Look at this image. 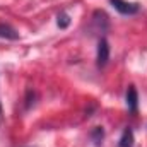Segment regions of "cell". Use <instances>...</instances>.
Listing matches in <instances>:
<instances>
[{"label":"cell","instance_id":"obj_1","mask_svg":"<svg viewBox=\"0 0 147 147\" xmlns=\"http://www.w3.org/2000/svg\"><path fill=\"white\" fill-rule=\"evenodd\" d=\"M110 60V45L106 38H99L98 41V53H96V63L99 69H105Z\"/></svg>","mask_w":147,"mask_h":147},{"label":"cell","instance_id":"obj_2","mask_svg":"<svg viewBox=\"0 0 147 147\" xmlns=\"http://www.w3.org/2000/svg\"><path fill=\"white\" fill-rule=\"evenodd\" d=\"M110 2L123 16H134L139 12V3H135V2H127V0H110Z\"/></svg>","mask_w":147,"mask_h":147},{"label":"cell","instance_id":"obj_3","mask_svg":"<svg viewBox=\"0 0 147 147\" xmlns=\"http://www.w3.org/2000/svg\"><path fill=\"white\" fill-rule=\"evenodd\" d=\"M137 105H139L137 89H135L134 86H128V89H127V106H128V111L137 113Z\"/></svg>","mask_w":147,"mask_h":147},{"label":"cell","instance_id":"obj_4","mask_svg":"<svg viewBox=\"0 0 147 147\" xmlns=\"http://www.w3.org/2000/svg\"><path fill=\"white\" fill-rule=\"evenodd\" d=\"M92 22L98 28V31H105L108 28V16L103 10H96L94 12V17H92Z\"/></svg>","mask_w":147,"mask_h":147},{"label":"cell","instance_id":"obj_5","mask_svg":"<svg viewBox=\"0 0 147 147\" xmlns=\"http://www.w3.org/2000/svg\"><path fill=\"white\" fill-rule=\"evenodd\" d=\"M118 147H134V132L130 128H125L121 137H120V142Z\"/></svg>","mask_w":147,"mask_h":147},{"label":"cell","instance_id":"obj_6","mask_svg":"<svg viewBox=\"0 0 147 147\" xmlns=\"http://www.w3.org/2000/svg\"><path fill=\"white\" fill-rule=\"evenodd\" d=\"M0 38H5V39H17L19 38V33L9 26V24H0Z\"/></svg>","mask_w":147,"mask_h":147},{"label":"cell","instance_id":"obj_7","mask_svg":"<svg viewBox=\"0 0 147 147\" xmlns=\"http://www.w3.org/2000/svg\"><path fill=\"white\" fill-rule=\"evenodd\" d=\"M103 135H105V134H103V128H101V127H96V128L92 130V139L96 140L98 146H99V142L103 140Z\"/></svg>","mask_w":147,"mask_h":147},{"label":"cell","instance_id":"obj_8","mask_svg":"<svg viewBox=\"0 0 147 147\" xmlns=\"http://www.w3.org/2000/svg\"><path fill=\"white\" fill-rule=\"evenodd\" d=\"M57 22H58V26H60V28H67V26H69V22H70V19H69V16H67V14H60Z\"/></svg>","mask_w":147,"mask_h":147},{"label":"cell","instance_id":"obj_9","mask_svg":"<svg viewBox=\"0 0 147 147\" xmlns=\"http://www.w3.org/2000/svg\"><path fill=\"white\" fill-rule=\"evenodd\" d=\"M3 123V108H2V103H0V127Z\"/></svg>","mask_w":147,"mask_h":147}]
</instances>
